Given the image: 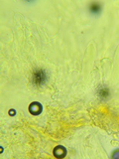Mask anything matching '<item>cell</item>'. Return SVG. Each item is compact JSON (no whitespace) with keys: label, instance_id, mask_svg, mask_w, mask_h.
<instances>
[{"label":"cell","instance_id":"2","mask_svg":"<svg viewBox=\"0 0 119 159\" xmlns=\"http://www.w3.org/2000/svg\"><path fill=\"white\" fill-rule=\"evenodd\" d=\"M100 9H101L100 5L97 4V3H92V4L90 5V11H91L93 14H97L99 11H100Z\"/></svg>","mask_w":119,"mask_h":159},{"label":"cell","instance_id":"1","mask_svg":"<svg viewBox=\"0 0 119 159\" xmlns=\"http://www.w3.org/2000/svg\"><path fill=\"white\" fill-rule=\"evenodd\" d=\"M33 81L37 84H42L45 83V81H46V74H45L43 70H38V71L34 73Z\"/></svg>","mask_w":119,"mask_h":159}]
</instances>
